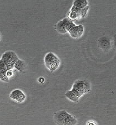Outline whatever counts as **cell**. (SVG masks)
<instances>
[{
  "label": "cell",
  "mask_w": 116,
  "mask_h": 125,
  "mask_svg": "<svg viewBox=\"0 0 116 125\" xmlns=\"http://www.w3.org/2000/svg\"><path fill=\"white\" fill-rule=\"evenodd\" d=\"M86 125H97V124L94 121L90 120L86 123Z\"/></svg>",
  "instance_id": "obj_15"
},
{
  "label": "cell",
  "mask_w": 116,
  "mask_h": 125,
  "mask_svg": "<svg viewBox=\"0 0 116 125\" xmlns=\"http://www.w3.org/2000/svg\"><path fill=\"white\" fill-rule=\"evenodd\" d=\"M89 8H90V6H87V7L84 8V9H82V19L84 18V17H86L87 13Z\"/></svg>",
  "instance_id": "obj_13"
},
{
  "label": "cell",
  "mask_w": 116,
  "mask_h": 125,
  "mask_svg": "<svg viewBox=\"0 0 116 125\" xmlns=\"http://www.w3.org/2000/svg\"><path fill=\"white\" fill-rule=\"evenodd\" d=\"M9 98L17 103H21L26 100V95L22 90L20 89H15L11 91L9 94Z\"/></svg>",
  "instance_id": "obj_6"
},
{
  "label": "cell",
  "mask_w": 116,
  "mask_h": 125,
  "mask_svg": "<svg viewBox=\"0 0 116 125\" xmlns=\"http://www.w3.org/2000/svg\"><path fill=\"white\" fill-rule=\"evenodd\" d=\"M44 62L48 70L51 72H55L60 66L61 60L53 52H49L44 56Z\"/></svg>",
  "instance_id": "obj_4"
},
{
  "label": "cell",
  "mask_w": 116,
  "mask_h": 125,
  "mask_svg": "<svg viewBox=\"0 0 116 125\" xmlns=\"http://www.w3.org/2000/svg\"><path fill=\"white\" fill-rule=\"evenodd\" d=\"M65 94L67 98H68L69 100L73 102H75V103L78 102L79 99H80V98H79L78 97H77L76 95H75L74 93H72L71 91H67L65 93Z\"/></svg>",
  "instance_id": "obj_12"
},
{
  "label": "cell",
  "mask_w": 116,
  "mask_h": 125,
  "mask_svg": "<svg viewBox=\"0 0 116 125\" xmlns=\"http://www.w3.org/2000/svg\"><path fill=\"white\" fill-rule=\"evenodd\" d=\"M73 6L80 9H83L89 5L88 2L87 0H76L73 2Z\"/></svg>",
  "instance_id": "obj_11"
},
{
  "label": "cell",
  "mask_w": 116,
  "mask_h": 125,
  "mask_svg": "<svg viewBox=\"0 0 116 125\" xmlns=\"http://www.w3.org/2000/svg\"><path fill=\"white\" fill-rule=\"evenodd\" d=\"M98 44L100 48L103 49H108L111 46V42L108 38L106 37H103L100 38L98 41Z\"/></svg>",
  "instance_id": "obj_9"
},
{
  "label": "cell",
  "mask_w": 116,
  "mask_h": 125,
  "mask_svg": "<svg viewBox=\"0 0 116 125\" xmlns=\"http://www.w3.org/2000/svg\"><path fill=\"white\" fill-rule=\"evenodd\" d=\"M13 74H14V72H13V69L8 70V71H7L6 73V75L7 78H8L9 79V78H12L13 76Z\"/></svg>",
  "instance_id": "obj_14"
},
{
  "label": "cell",
  "mask_w": 116,
  "mask_h": 125,
  "mask_svg": "<svg viewBox=\"0 0 116 125\" xmlns=\"http://www.w3.org/2000/svg\"><path fill=\"white\" fill-rule=\"evenodd\" d=\"M38 82H39L40 83H43V82H44V78H43V77H40V78H39V79H38Z\"/></svg>",
  "instance_id": "obj_16"
},
{
  "label": "cell",
  "mask_w": 116,
  "mask_h": 125,
  "mask_svg": "<svg viewBox=\"0 0 116 125\" xmlns=\"http://www.w3.org/2000/svg\"><path fill=\"white\" fill-rule=\"evenodd\" d=\"M90 85L87 82L78 80L73 83L70 91L75 94L77 97L80 98L83 95L90 91Z\"/></svg>",
  "instance_id": "obj_3"
},
{
  "label": "cell",
  "mask_w": 116,
  "mask_h": 125,
  "mask_svg": "<svg viewBox=\"0 0 116 125\" xmlns=\"http://www.w3.org/2000/svg\"><path fill=\"white\" fill-rule=\"evenodd\" d=\"M68 19L71 20L82 19V9L72 5L68 15Z\"/></svg>",
  "instance_id": "obj_8"
},
{
  "label": "cell",
  "mask_w": 116,
  "mask_h": 125,
  "mask_svg": "<svg viewBox=\"0 0 116 125\" xmlns=\"http://www.w3.org/2000/svg\"><path fill=\"white\" fill-rule=\"evenodd\" d=\"M54 121L57 125H76L77 120L65 110H61L54 113Z\"/></svg>",
  "instance_id": "obj_2"
},
{
  "label": "cell",
  "mask_w": 116,
  "mask_h": 125,
  "mask_svg": "<svg viewBox=\"0 0 116 125\" xmlns=\"http://www.w3.org/2000/svg\"><path fill=\"white\" fill-rule=\"evenodd\" d=\"M19 59L18 56L14 52L8 50L2 54L0 59V80L4 82H8L6 73L8 70L13 69L15 64Z\"/></svg>",
  "instance_id": "obj_1"
},
{
  "label": "cell",
  "mask_w": 116,
  "mask_h": 125,
  "mask_svg": "<svg viewBox=\"0 0 116 125\" xmlns=\"http://www.w3.org/2000/svg\"><path fill=\"white\" fill-rule=\"evenodd\" d=\"M76 24L68 18H64L56 23L55 26L56 30L61 34H65L68 31L75 26Z\"/></svg>",
  "instance_id": "obj_5"
},
{
  "label": "cell",
  "mask_w": 116,
  "mask_h": 125,
  "mask_svg": "<svg viewBox=\"0 0 116 125\" xmlns=\"http://www.w3.org/2000/svg\"><path fill=\"white\" fill-rule=\"evenodd\" d=\"M1 38H2V35H1V32H0V41H1Z\"/></svg>",
  "instance_id": "obj_18"
},
{
  "label": "cell",
  "mask_w": 116,
  "mask_h": 125,
  "mask_svg": "<svg viewBox=\"0 0 116 125\" xmlns=\"http://www.w3.org/2000/svg\"><path fill=\"white\" fill-rule=\"evenodd\" d=\"M68 33L73 39L80 38L84 33V27L82 25H76L68 31Z\"/></svg>",
  "instance_id": "obj_7"
},
{
  "label": "cell",
  "mask_w": 116,
  "mask_h": 125,
  "mask_svg": "<svg viewBox=\"0 0 116 125\" xmlns=\"http://www.w3.org/2000/svg\"><path fill=\"white\" fill-rule=\"evenodd\" d=\"M114 46H115V48L116 49V36L115 37V42H114Z\"/></svg>",
  "instance_id": "obj_17"
},
{
  "label": "cell",
  "mask_w": 116,
  "mask_h": 125,
  "mask_svg": "<svg viewBox=\"0 0 116 125\" xmlns=\"http://www.w3.org/2000/svg\"><path fill=\"white\" fill-rule=\"evenodd\" d=\"M26 67L27 66L24 60L20 59L16 62L14 65L15 69L18 70L20 72H24L26 70Z\"/></svg>",
  "instance_id": "obj_10"
}]
</instances>
